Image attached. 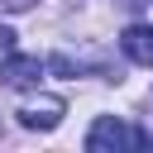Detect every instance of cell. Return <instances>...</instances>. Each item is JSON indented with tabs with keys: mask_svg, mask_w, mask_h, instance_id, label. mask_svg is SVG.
Wrapping results in <instances>:
<instances>
[{
	"mask_svg": "<svg viewBox=\"0 0 153 153\" xmlns=\"http://www.w3.org/2000/svg\"><path fill=\"white\" fill-rule=\"evenodd\" d=\"M120 48H124V57H129V62L153 67V29H148V24H129V29H124V38H120Z\"/></svg>",
	"mask_w": 153,
	"mask_h": 153,
	"instance_id": "277c9868",
	"label": "cell"
},
{
	"mask_svg": "<svg viewBox=\"0 0 153 153\" xmlns=\"http://www.w3.org/2000/svg\"><path fill=\"white\" fill-rule=\"evenodd\" d=\"M62 115H67V105H62L57 96H43V100H29V105L19 110V124H24V129H57Z\"/></svg>",
	"mask_w": 153,
	"mask_h": 153,
	"instance_id": "3957f363",
	"label": "cell"
},
{
	"mask_svg": "<svg viewBox=\"0 0 153 153\" xmlns=\"http://www.w3.org/2000/svg\"><path fill=\"white\" fill-rule=\"evenodd\" d=\"M129 143H134V129H124V120H115V115H100L91 124V134H86V148L91 153H120Z\"/></svg>",
	"mask_w": 153,
	"mask_h": 153,
	"instance_id": "6da1fadb",
	"label": "cell"
},
{
	"mask_svg": "<svg viewBox=\"0 0 153 153\" xmlns=\"http://www.w3.org/2000/svg\"><path fill=\"white\" fill-rule=\"evenodd\" d=\"M14 53V29H0V62Z\"/></svg>",
	"mask_w": 153,
	"mask_h": 153,
	"instance_id": "5b68a950",
	"label": "cell"
},
{
	"mask_svg": "<svg viewBox=\"0 0 153 153\" xmlns=\"http://www.w3.org/2000/svg\"><path fill=\"white\" fill-rule=\"evenodd\" d=\"M0 76H5L10 91H24V86L43 81V62H38V57H19V53H10V57L0 62Z\"/></svg>",
	"mask_w": 153,
	"mask_h": 153,
	"instance_id": "7a4b0ae2",
	"label": "cell"
},
{
	"mask_svg": "<svg viewBox=\"0 0 153 153\" xmlns=\"http://www.w3.org/2000/svg\"><path fill=\"white\" fill-rule=\"evenodd\" d=\"M29 5H38V0H0V10H10V14H19V10H29Z\"/></svg>",
	"mask_w": 153,
	"mask_h": 153,
	"instance_id": "8992f818",
	"label": "cell"
}]
</instances>
